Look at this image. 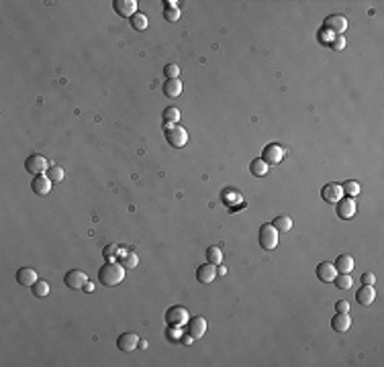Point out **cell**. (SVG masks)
Segmentation results:
<instances>
[{
	"instance_id": "obj_1",
	"label": "cell",
	"mask_w": 384,
	"mask_h": 367,
	"mask_svg": "<svg viewBox=\"0 0 384 367\" xmlns=\"http://www.w3.org/2000/svg\"><path fill=\"white\" fill-rule=\"evenodd\" d=\"M125 266L123 264H117V261H107L105 266L98 270V282L102 286H119L123 280H125Z\"/></svg>"
},
{
	"instance_id": "obj_2",
	"label": "cell",
	"mask_w": 384,
	"mask_h": 367,
	"mask_svg": "<svg viewBox=\"0 0 384 367\" xmlns=\"http://www.w3.org/2000/svg\"><path fill=\"white\" fill-rule=\"evenodd\" d=\"M166 141L176 147V149H180L188 143V133H186V128H182L180 124H172V126H166Z\"/></svg>"
},
{
	"instance_id": "obj_3",
	"label": "cell",
	"mask_w": 384,
	"mask_h": 367,
	"mask_svg": "<svg viewBox=\"0 0 384 367\" xmlns=\"http://www.w3.org/2000/svg\"><path fill=\"white\" fill-rule=\"evenodd\" d=\"M284 155H286V151H284L282 145L270 143V145H266L264 151H262V160H264L268 166H278L280 162L284 160Z\"/></svg>"
},
{
	"instance_id": "obj_4",
	"label": "cell",
	"mask_w": 384,
	"mask_h": 367,
	"mask_svg": "<svg viewBox=\"0 0 384 367\" xmlns=\"http://www.w3.org/2000/svg\"><path fill=\"white\" fill-rule=\"evenodd\" d=\"M260 245L266 251H274L278 247V230L272 224H262V228H260Z\"/></svg>"
},
{
	"instance_id": "obj_5",
	"label": "cell",
	"mask_w": 384,
	"mask_h": 367,
	"mask_svg": "<svg viewBox=\"0 0 384 367\" xmlns=\"http://www.w3.org/2000/svg\"><path fill=\"white\" fill-rule=\"evenodd\" d=\"M188 320H190V316H188V310L184 306H172L166 312V322L170 326H180V324H184Z\"/></svg>"
},
{
	"instance_id": "obj_6",
	"label": "cell",
	"mask_w": 384,
	"mask_h": 367,
	"mask_svg": "<svg viewBox=\"0 0 384 367\" xmlns=\"http://www.w3.org/2000/svg\"><path fill=\"white\" fill-rule=\"evenodd\" d=\"M25 170H27L29 174H33V176H41V174H45V170H49V164H47V160L43 155L33 153V155L27 157V162H25Z\"/></svg>"
},
{
	"instance_id": "obj_7",
	"label": "cell",
	"mask_w": 384,
	"mask_h": 367,
	"mask_svg": "<svg viewBox=\"0 0 384 367\" xmlns=\"http://www.w3.org/2000/svg\"><path fill=\"white\" fill-rule=\"evenodd\" d=\"M86 282H88V276L82 270H70L64 276V284L70 288V290H80V288H84Z\"/></svg>"
},
{
	"instance_id": "obj_8",
	"label": "cell",
	"mask_w": 384,
	"mask_h": 367,
	"mask_svg": "<svg viewBox=\"0 0 384 367\" xmlns=\"http://www.w3.org/2000/svg\"><path fill=\"white\" fill-rule=\"evenodd\" d=\"M117 347H119V351H123V353H131V351H135V349L139 347V336H137L135 332H123V334L117 338Z\"/></svg>"
},
{
	"instance_id": "obj_9",
	"label": "cell",
	"mask_w": 384,
	"mask_h": 367,
	"mask_svg": "<svg viewBox=\"0 0 384 367\" xmlns=\"http://www.w3.org/2000/svg\"><path fill=\"white\" fill-rule=\"evenodd\" d=\"M321 196H323V200H325V202L337 204V202L343 198V190H341V186H339V184L331 182V184H325V186H323V190H321Z\"/></svg>"
},
{
	"instance_id": "obj_10",
	"label": "cell",
	"mask_w": 384,
	"mask_h": 367,
	"mask_svg": "<svg viewBox=\"0 0 384 367\" xmlns=\"http://www.w3.org/2000/svg\"><path fill=\"white\" fill-rule=\"evenodd\" d=\"M325 29H327L329 33H333V35H341V33L347 29V18L341 16V14H331V16H327V20H325Z\"/></svg>"
},
{
	"instance_id": "obj_11",
	"label": "cell",
	"mask_w": 384,
	"mask_h": 367,
	"mask_svg": "<svg viewBox=\"0 0 384 367\" xmlns=\"http://www.w3.org/2000/svg\"><path fill=\"white\" fill-rule=\"evenodd\" d=\"M113 8H115V12H117L119 16H123V18L129 16V18H131V16L137 12V2H135V0H115Z\"/></svg>"
},
{
	"instance_id": "obj_12",
	"label": "cell",
	"mask_w": 384,
	"mask_h": 367,
	"mask_svg": "<svg viewBox=\"0 0 384 367\" xmlns=\"http://www.w3.org/2000/svg\"><path fill=\"white\" fill-rule=\"evenodd\" d=\"M51 186H54V182H51L45 174L35 176L33 182H31V188H33V192H35L37 196H47V194L51 192Z\"/></svg>"
},
{
	"instance_id": "obj_13",
	"label": "cell",
	"mask_w": 384,
	"mask_h": 367,
	"mask_svg": "<svg viewBox=\"0 0 384 367\" xmlns=\"http://www.w3.org/2000/svg\"><path fill=\"white\" fill-rule=\"evenodd\" d=\"M207 320H204L202 316H192L190 320H188V334L192 336V338H202L204 336V332H207Z\"/></svg>"
},
{
	"instance_id": "obj_14",
	"label": "cell",
	"mask_w": 384,
	"mask_h": 367,
	"mask_svg": "<svg viewBox=\"0 0 384 367\" xmlns=\"http://www.w3.org/2000/svg\"><path fill=\"white\" fill-rule=\"evenodd\" d=\"M337 216L343 220H349L351 216H355V200L353 198H341L337 202Z\"/></svg>"
},
{
	"instance_id": "obj_15",
	"label": "cell",
	"mask_w": 384,
	"mask_h": 367,
	"mask_svg": "<svg viewBox=\"0 0 384 367\" xmlns=\"http://www.w3.org/2000/svg\"><path fill=\"white\" fill-rule=\"evenodd\" d=\"M215 278H217V266H213V264H204V266H198V270H196V280L200 282V284H211V282H215Z\"/></svg>"
},
{
	"instance_id": "obj_16",
	"label": "cell",
	"mask_w": 384,
	"mask_h": 367,
	"mask_svg": "<svg viewBox=\"0 0 384 367\" xmlns=\"http://www.w3.org/2000/svg\"><path fill=\"white\" fill-rule=\"evenodd\" d=\"M351 326V318L347 312H337L333 318H331V328L337 330V332H347Z\"/></svg>"
},
{
	"instance_id": "obj_17",
	"label": "cell",
	"mask_w": 384,
	"mask_h": 367,
	"mask_svg": "<svg viewBox=\"0 0 384 367\" xmlns=\"http://www.w3.org/2000/svg\"><path fill=\"white\" fill-rule=\"evenodd\" d=\"M337 276V270L333 264H329V261H323V264L317 266V278L321 282H333Z\"/></svg>"
},
{
	"instance_id": "obj_18",
	"label": "cell",
	"mask_w": 384,
	"mask_h": 367,
	"mask_svg": "<svg viewBox=\"0 0 384 367\" xmlns=\"http://www.w3.org/2000/svg\"><path fill=\"white\" fill-rule=\"evenodd\" d=\"M355 300H357V304H362V306H370L376 300L374 286H362L360 290L355 292Z\"/></svg>"
},
{
	"instance_id": "obj_19",
	"label": "cell",
	"mask_w": 384,
	"mask_h": 367,
	"mask_svg": "<svg viewBox=\"0 0 384 367\" xmlns=\"http://www.w3.org/2000/svg\"><path fill=\"white\" fill-rule=\"evenodd\" d=\"M17 282L21 284V286H33L35 282H37V272L35 270H31V268H21L19 272H17Z\"/></svg>"
},
{
	"instance_id": "obj_20",
	"label": "cell",
	"mask_w": 384,
	"mask_h": 367,
	"mask_svg": "<svg viewBox=\"0 0 384 367\" xmlns=\"http://www.w3.org/2000/svg\"><path fill=\"white\" fill-rule=\"evenodd\" d=\"M333 266H335L337 274H349V272L355 268V261H353L351 255H339V257L335 259Z\"/></svg>"
},
{
	"instance_id": "obj_21",
	"label": "cell",
	"mask_w": 384,
	"mask_h": 367,
	"mask_svg": "<svg viewBox=\"0 0 384 367\" xmlns=\"http://www.w3.org/2000/svg\"><path fill=\"white\" fill-rule=\"evenodd\" d=\"M162 90H164V94L168 96V98H178L182 94V82L180 80H166V84L162 86Z\"/></svg>"
},
{
	"instance_id": "obj_22",
	"label": "cell",
	"mask_w": 384,
	"mask_h": 367,
	"mask_svg": "<svg viewBox=\"0 0 384 367\" xmlns=\"http://www.w3.org/2000/svg\"><path fill=\"white\" fill-rule=\"evenodd\" d=\"M162 118H164V126L178 124V120H180V110H178L176 106H168V108L162 112Z\"/></svg>"
},
{
	"instance_id": "obj_23",
	"label": "cell",
	"mask_w": 384,
	"mask_h": 367,
	"mask_svg": "<svg viewBox=\"0 0 384 367\" xmlns=\"http://www.w3.org/2000/svg\"><path fill=\"white\" fill-rule=\"evenodd\" d=\"M268 170H270V166L262 160V157H258V160H253L251 164H249V172L255 176V178H262V176H266L268 174Z\"/></svg>"
},
{
	"instance_id": "obj_24",
	"label": "cell",
	"mask_w": 384,
	"mask_h": 367,
	"mask_svg": "<svg viewBox=\"0 0 384 367\" xmlns=\"http://www.w3.org/2000/svg\"><path fill=\"white\" fill-rule=\"evenodd\" d=\"M119 255H121V264H123L127 270H133V268L139 266V257H137V253H133V251H121Z\"/></svg>"
},
{
	"instance_id": "obj_25",
	"label": "cell",
	"mask_w": 384,
	"mask_h": 367,
	"mask_svg": "<svg viewBox=\"0 0 384 367\" xmlns=\"http://www.w3.org/2000/svg\"><path fill=\"white\" fill-rule=\"evenodd\" d=\"M272 226H274L278 232H288V230L292 228V218H290V216H278V218L272 222Z\"/></svg>"
},
{
	"instance_id": "obj_26",
	"label": "cell",
	"mask_w": 384,
	"mask_h": 367,
	"mask_svg": "<svg viewBox=\"0 0 384 367\" xmlns=\"http://www.w3.org/2000/svg\"><path fill=\"white\" fill-rule=\"evenodd\" d=\"M31 292H33V296H35V298H45V296L49 294V284H47V282L37 280V282L31 286Z\"/></svg>"
},
{
	"instance_id": "obj_27",
	"label": "cell",
	"mask_w": 384,
	"mask_h": 367,
	"mask_svg": "<svg viewBox=\"0 0 384 367\" xmlns=\"http://www.w3.org/2000/svg\"><path fill=\"white\" fill-rule=\"evenodd\" d=\"M129 22H131V27H133L135 31H145V29H147V16H145L143 12H135Z\"/></svg>"
},
{
	"instance_id": "obj_28",
	"label": "cell",
	"mask_w": 384,
	"mask_h": 367,
	"mask_svg": "<svg viewBox=\"0 0 384 367\" xmlns=\"http://www.w3.org/2000/svg\"><path fill=\"white\" fill-rule=\"evenodd\" d=\"M333 284L339 288V290H349V288L353 286V280H351L349 274H339V276H335Z\"/></svg>"
},
{
	"instance_id": "obj_29",
	"label": "cell",
	"mask_w": 384,
	"mask_h": 367,
	"mask_svg": "<svg viewBox=\"0 0 384 367\" xmlns=\"http://www.w3.org/2000/svg\"><path fill=\"white\" fill-rule=\"evenodd\" d=\"M207 261L213 266H219L221 261H223V251L219 247H209L207 249Z\"/></svg>"
},
{
	"instance_id": "obj_30",
	"label": "cell",
	"mask_w": 384,
	"mask_h": 367,
	"mask_svg": "<svg viewBox=\"0 0 384 367\" xmlns=\"http://www.w3.org/2000/svg\"><path fill=\"white\" fill-rule=\"evenodd\" d=\"M341 190H343V194H347L349 198H355L357 194H360V184L353 182V180H349V182H345L343 186H341Z\"/></svg>"
},
{
	"instance_id": "obj_31",
	"label": "cell",
	"mask_w": 384,
	"mask_h": 367,
	"mask_svg": "<svg viewBox=\"0 0 384 367\" xmlns=\"http://www.w3.org/2000/svg\"><path fill=\"white\" fill-rule=\"evenodd\" d=\"M47 178L54 182V184H60L62 180H64V170L60 168V166H54V168H49L47 170Z\"/></svg>"
},
{
	"instance_id": "obj_32",
	"label": "cell",
	"mask_w": 384,
	"mask_h": 367,
	"mask_svg": "<svg viewBox=\"0 0 384 367\" xmlns=\"http://www.w3.org/2000/svg\"><path fill=\"white\" fill-rule=\"evenodd\" d=\"M329 47L333 49V51H343V49H345V37H341V35H335L333 39H331Z\"/></svg>"
},
{
	"instance_id": "obj_33",
	"label": "cell",
	"mask_w": 384,
	"mask_h": 367,
	"mask_svg": "<svg viewBox=\"0 0 384 367\" xmlns=\"http://www.w3.org/2000/svg\"><path fill=\"white\" fill-rule=\"evenodd\" d=\"M164 74L168 76V80H178V74H180V68H178L176 64H168L164 68Z\"/></svg>"
},
{
	"instance_id": "obj_34",
	"label": "cell",
	"mask_w": 384,
	"mask_h": 367,
	"mask_svg": "<svg viewBox=\"0 0 384 367\" xmlns=\"http://www.w3.org/2000/svg\"><path fill=\"white\" fill-rule=\"evenodd\" d=\"M164 18L170 20V22H176L178 18H180V8H166L164 10Z\"/></svg>"
},
{
	"instance_id": "obj_35",
	"label": "cell",
	"mask_w": 384,
	"mask_h": 367,
	"mask_svg": "<svg viewBox=\"0 0 384 367\" xmlns=\"http://www.w3.org/2000/svg\"><path fill=\"white\" fill-rule=\"evenodd\" d=\"M102 253H105L107 261H111V259H113V257H117L121 251H119V245H107V247H105V251H102Z\"/></svg>"
},
{
	"instance_id": "obj_36",
	"label": "cell",
	"mask_w": 384,
	"mask_h": 367,
	"mask_svg": "<svg viewBox=\"0 0 384 367\" xmlns=\"http://www.w3.org/2000/svg\"><path fill=\"white\" fill-rule=\"evenodd\" d=\"M360 282H362L364 286H374V282H376V276H374L372 272H366V274H362Z\"/></svg>"
},
{
	"instance_id": "obj_37",
	"label": "cell",
	"mask_w": 384,
	"mask_h": 367,
	"mask_svg": "<svg viewBox=\"0 0 384 367\" xmlns=\"http://www.w3.org/2000/svg\"><path fill=\"white\" fill-rule=\"evenodd\" d=\"M333 37H335V35H333V33H329L327 29H325V31H323V29L319 31V41H321V43H327V45H329Z\"/></svg>"
},
{
	"instance_id": "obj_38",
	"label": "cell",
	"mask_w": 384,
	"mask_h": 367,
	"mask_svg": "<svg viewBox=\"0 0 384 367\" xmlns=\"http://www.w3.org/2000/svg\"><path fill=\"white\" fill-rule=\"evenodd\" d=\"M335 310H337V312H349V302L339 300V302L335 304Z\"/></svg>"
},
{
	"instance_id": "obj_39",
	"label": "cell",
	"mask_w": 384,
	"mask_h": 367,
	"mask_svg": "<svg viewBox=\"0 0 384 367\" xmlns=\"http://www.w3.org/2000/svg\"><path fill=\"white\" fill-rule=\"evenodd\" d=\"M82 290H84V292H92V290H94V284H92V282H86Z\"/></svg>"
},
{
	"instance_id": "obj_40",
	"label": "cell",
	"mask_w": 384,
	"mask_h": 367,
	"mask_svg": "<svg viewBox=\"0 0 384 367\" xmlns=\"http://www.w3.org/2000/svg\"><path fill=\"white\" fill-rule=\"evenodd\" d=\"M164 4H166V8H178V4H176V2H172V0H166Z\"/></svg>"
}]
</instances>
